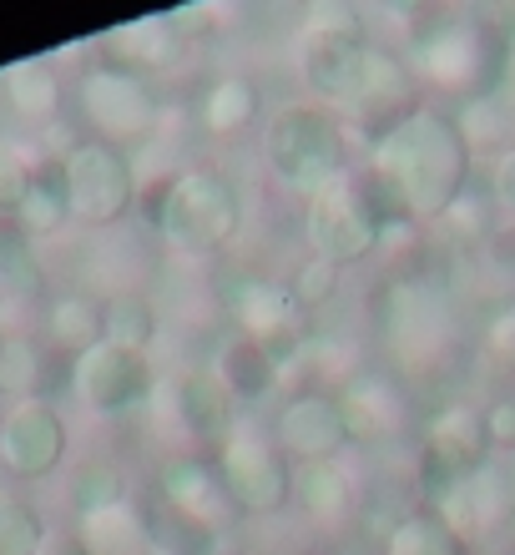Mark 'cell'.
Wrapping results in <instances>:
<instances>
[{"label":"cell","instance_id":"cell-17","mask_svg":"<svg viewBox=\"0 0 515 555\" xmlns=\"http://www.w3.org/2000/svg\"><path fill=\"white\" fill-rule=\"evenodd\" d=\"M420 112V72H414L404 56H395L389 46H369V72H364V91L353 102V117L359 127L374 137H384L389 127Z\"/></svg>","mask_w":515,"mask_h":555},{"label":"cell","instance_id":"cell-31","mask_svg":"<svg viewBox=\"0 0 515 555\" xmlns=\"http://www.w3.org/2000/svg\"><path fill=\"white\" fill-rule=\"evenodd\" d=\"M429 228H435V237H440L445 248L471 253V248H480V243L495 233V203L480 197V192H465V197H455V203L445 207Z\"/></svg>","mask_w":515,"mask_h":555},{"label":"cell","instance_id":"cell-38","mask_svg":"<svg viewBox=\"0 0 515 555\" xmlns=\"http://www.w3.org/2000/svg\"><path fill=\"white\" fill-rule=\"evenodd\" d=\"M41 555H91V551H87V541H81L76 530H51L46 545H41Z\"/></svg>","mask_w":515,"mask_h":555},{"label":"cell","instance_id":"cell-12","mask_svg":"<svg viewBox=\"0 0 515 555\" xmlns=\"http://www.w3.org/2000/svg\"><path fill=\"white\" fill-rule=\"evenodd\" d=\"M304 243H309L313 258H324L334 268L364 263L369 253L379 248V228L369 218L353 177H344V182L324 188L319 197H309V207H304Z\"/></svg>","mask_w":515,"mask_h":555},{"label":"cell","instance_id":"cell-20","mask_svg":"<svg viewBox=\"0 0 515 555\" xmlns=\"http://www.w3.org/2000/svg\"><path fill=\"white\" fill-rule=\"evenodd\" d=\"M420 444L435 450L440 460H450L460 475H471V469H480L486 460H495V454H490V439H486V410L471 404V399L440 404V410L429 414L425 439H420Z\"/></svg>","mask_w":515,"mask_h":555},{"label":"cell","instance_id":"cell-6","mask_svg":"<svg viewBox=\"0 0 515 555\" xmlns=\"http://www.w3.org/2000/svg\"><path fill=\"white\" fill-rule=\"evenodd\" d=\"M61 177H66L72 218L87 228H117L142 197L132 157L112 142H96V137H81L61 152Z\"/></svg>","mask_w":515,"mask_h":555},{"label":"cell","instance_id":"cell-25","mask_svg":"<svg viewBox=\"0 0 515 555\" xmlns=\"http://www.w3.org/2000/svg\"><path fill=\"white\" fill-rule=\"evenodd\" d=\"M294 505L313 526H349L359 515V490L339 460L334 465H294Z\"/></svg>","mask_w":515,"mask_h":555},{"label":"cell","instance_id":"cell-7","mask_svg":"<svg viewBox=\"0 0 515 555\" xmlns=\"http://www.w3.org/2000/svg\"><path fill=\"white\" fill-rule=\"evenodd\" d=\"M213 465H218L222 490L237 515H279L283 505H294V465L283 460L273 435L253 429V424H233V435L218 444Z\"/></svg>","mask_w":515,"mask_h":555},{"label":"cell","instance_id":"cell-22","mask_svg":"<svg viewBox=\"0 0 515 555\" xmlns=\"http://www.w3.org/2000/svg\"><path fill=\"white\" fill-rule=\"evenodd\" d=\"M46 349L61 353L66 364H76L81 353H91L96 344H106V313L102 298L91 293H56L46 304Z\"/></svg>","mask_w":515,"mask_h":555},{"label":"cell","instance_id":"cell-27","mask_svg":"<svg viewBox=\"0 0 515 555\" xmlns=\"http://www.w3.org/2000/svg\"><path fill=\"white\" fill-rule=\"evenodd\" d=\"M0 91H5V106L21 121H51L66 106V81L56 76L51 61H15L11 72L0 76Z\"/></svg>","mask_w":515,"mask_h":555},{"label":"cell","instance_id":"cell-1","mask_svg":"<svg viewBox=\"0 0 515 555\" xmlns=\"http://www.w3.org/2000/svg\"><path fill=\"white\" fill-rule=\"evenodd\" d=\"M471 162L475 152L460 132V121L445 112H429V106L410 112L399 127L369 142V167L395 182L414 222H425V228L455 197L471 192Z\"/></svg>","mask_w":515,"mask_h":555},{"label":"cell","instance_id":"cell-14","mask_svg":"<svg viewBox=\"0 0 515 555\" xmlns=\"http://www.w3.org/2000/svg\"><path fill=\"white\" fill-rule=\"evenodd\" d=\"M414 56H420V81L440 91H480L490 81V41L455 15H440L429 30H420Z\"/></svg>","mask_w":515,"mask_h":555},{"label":"cell","instance_id":"cell-2","mask_svg":"<svg viewBox=\"0 0 515 555\" xmlns=\"http://www.w3.org/2000/svg\"><path fill=\"white\" fill-rule=\"evenodd\" d=\"M142 212L177 258H218L237 243L243 228V192L222 167L192 162L152 192H142Z\"/></svg>","mask_w":515,"mask_h":555},{"label":"cell","instance_id":"cell-26","mask_svg":"<svg viewBox=\"0 0 515 555\" xmlns=\"http://www.w3.org/2000/svg\"><path fill=\"white\" fill-rule=\"evenodd\" d=\"M213 374L228 384V395H233L237 404H263L273 389H283V364L263 349V344H253V338H243V334L228 338L218 349Z\"/></svg>","mask_w":515,"mask_h":555},{"label":"cell","instance_id":"cell-37","mask_svg":"<svg viewBox=\"0 0 515 555\" xmlns=\"http://www.w3.org/2000/svg\"><path fill=\"white\" fill-rule=\"evenodd\" d=\"M486 439H490V454H515V399H495L486 404Z\"/></svg>","mask_w":515,"mask_h":555},{"label":"cell","instance_id":"cell-35","mask_svg":"<svg viewBox=\"0 0 515 555\" xmlns=\"http://www.w3.org/2000/svg\"><path fill=\"white\" fill-rule=\"evenodd\" d=\"M339 278H344V268H334V263H324V258H304V263L288 273V293L298 298V308L304 313H319V308H329L334 298H339Z\"/></svg>","mask_w":515,"mask_h":555},{"label":"cell","instance_id":"cell-8","mask_svg":"<svg viewBox=\"0 0 515 555\" xmlns=\"http://www.w3.org/2000/svg\"><path fill=\"white\" fill-rule=\"evenodd\" d=\"M374 323L399 364L425 369L450 344V308L429 278H395L374 293Z\"/></svg>","mask_w":515,"mask_h":555},{"label":"cell","instance_id":"cell-15","mask_svg":"<svg viewBox=\"0 0 515 555\" xmlns=\"http://www.w3.org/2000/svg\"><path fill=\"white\" fill-rule=\"evenodd\" d=\"M435 515H440L445 526L455 530L465 545L501 535V530L511 526V515H515V475H511V465H505V460H486L480 469H471V475L445 495V505Z\"/></svg>","mask_w":515,"mask_h":555},{"label":"cell","instance_id":"cell-34","mask_svg":"<svg viewBox=\"0 0 515 555\" xmlns=\"http://www.w3.org/2000/svg\"><path fill=\"white\" fill-rule=\"evenodd\" d=\"M46 520L41 511L21 495H0V555H41L46 545Z\"/></svg>","mask_w":515,"mask_h":555},{"label":"cell","instance_id":"cell-11","mask_svg":"<svg viewBox=\"0 0 515 555\" xmlns=\"http://www.w3.org/2000/svg\"><path fill=\"white\" fill-rule=\"evenodd\" d=\"M228 313H233L237 334L263 344L279 364L309 349V313L298 308V298L279 278H237L228 293Z\"/></svg>","mask_w":515,"mask_h":555},{"label":"cell","instance_id":"cell-10","mask_svg":"<svg viewBox=\"0 0 515 555\" xmlns=\"http://www.w3.org/2000/svg\"><path fill=\"white\" fill-rule=\"evenodd\" d=\"M273 439H279L283 460H294V465H334L353 444L339 395L324 384H304L283 399L273 414Z\"/></svg>","mask_w":515,"mask_h":555},{"label":"cell","instance_id":"cell-23","mask_svg":"<svg viewBox=\"0 0 515 555\" xmlns=\"http://www.w3.org/2000/svg\"><path fill=\"white\" fill-rule=\"evenodd\" d=\"M11 222L36 243V237H56L72 222V203H66V177H61V157L30 162V177L21 197L11 207Z\"/></svg>","mask_w":515,"mask_h":555},{"label":"cell","instance_id":"cell-5","mask_svg":"<svg viewBox=\"0 0 515 555\" xmlns=\"http://www.w3.org/2000/svg\"><path fill=\"white\" fill-rule=\"evenodd\" d=\"M76 117L87 121V132L96 142H112L127 152L132 142H147L157 132L163 102L142 72L117 66V61H96L76 81Z\"/></svg>","mask_w":515,"mask_h":555},{"label":"cell","instance_id":"cell-3","mask_svg":"<svg viewBox=\"0 0 515 555\" xmlns=\"http://www.w3.org/2000/svg\"><path fill=\"white\" fill-rule=\"evenodd\" d=\"M263 152H268V172L279 177L288 192H298L304 203L349 177V132H344V121L329 106L313 102L279 106L273 121H268Z\"/></svg>","mask_w":515,"mask_h":555},{"label":"cell","instance_id":"cell-18","mask_svg":"<svg viewBox=\"0 0 515 555\" xmlns=\"http://www.w3.org/2000/svg\"><path fill=\"white\" fill-rule=\"evenodd\" d=\"M339 404H344V420H349V439L353 444H395L410 424V404H404V389H399L389 374L379 369H359L349 374L339 389Z\"/></svg>","mask_w":515,"mask_h":555},{"label":"cell","instance_id":"cell-16","mask_svg":"<svg viewBox=\"0 0 515 555\" xmlns=\"http://www.w3.org/2000/svg\"><path fill=\"white\" fill-rule=\"evenodd\" d=\"M152 500L172 515H188L197 526L207 530H228L233 520V500L222 490V475L213 460H197V454H172L163 469H157V480H152Z\"/></svg>","mask_w":515,"mask_h":555},{"label":"cell","instance_id":"cell-28","mask_svg":"<svg viewBox=\"0 0 515 555\" xmlns=\"http://www.w3.org/2000/svg\"><path fill=\"white\" fill-rule=\"evenodd\" d=\"M263 117V91L248 76H218L213 87L203 91V127L218 137L248 132L253 121Z\"/></svg>","mask_w":515,"mask_h":555},{"label":"cell","instance_id":"cell-9","mask_svg":"<svg viewBox=\"0 0 515 555\" xmlns=\"http://www.w3.org/2000/svg\"><path fill=\"white\" fill-rule=\"evenodd\" d=\"M72 395L87 404L91 414L121 420L137 414L142 404H152L157 395V369L147 353L117 349V344H96L91 353H81L72 364Z\"/></svg>","mask_w":515,"mask_h":555},{"label":"cell","instance_id":"cell-33","mask_svg":"<svg viewBox=\"0 0 515 555\" xmlns=\"http://www.w3.org/2000/svg\"><path fill=\"white\" fill-rule=\"evenodd\" d=\"M384 555H471V545L445 526L435 511H410L384 541Z\"/></svg>","mask_w":515,"mask_h":555},{"label":"cell","instance_id":"cell-4","mask_svg":"<svg viewBox=\"0 0 515 555\" xmlns=\"http://www.w3.org/2000/svg\"><path fill=\"white\" fill-rule=\"evenodd\" d=\"M369 36H364V15L339 0L313 5L298 36V76L304 87L319 96L324 106H353L364 91L369 72Z\"/></svg>","mask_w":515,"mask_h":555},{"label":"cell","instance_id":"cell-40","mask_svg":"<svg viewBox=\"0 0 515 555\" xmlns=\"http://www.w3.org/2000/svg\"><path fill=\"white\" fill-rule=\"evenodd\" d=\"M0 338H5V328H0Z\"/></svg>","mask_w":515,"mask_h":555},{"label":"cell","instance_id":"cell-13","mask_svg":"<svg viewBox=\"0 0 515 555\" xmlns=\"http://www.w3.org/2000/svg\"><path fill=\"white\" fill-rule=\"evenodd\" d=\"M66 450H72V429H66V414L51 399H26V404L5 410V420H0V465H5V475L46 480V475L61 469Z\"/></svg>","mask_w":515,"mask_h":555},{"label":"cell","instance_id":"cell-19","mask_svg":"<svg viewBox=\"0 0 515 555\" xmlns=\"http://www.w3.org/2000/svg\"><path fill=\"white\" fill-rule=\"evenodd\" d=\"M167 414L188 439H228L237 424V399L228 395V384L213 369H182L172 379V399Z\"/></svg>","mask_w":515,"mask_h":555},{"label":"cell","instance_id":"cell-29","mask_svg":"<svg viewBox=\"0 0 515 555\" xmlns=\"http://www.w3.org/2000/svg\"><path fill=\"white\" fill-rule=\"evenodd\" d=\"M76 535L87 541L91 555H157L152 551V530H147V515L132 511V505H117V511H102V515H87Z\"/></svg>","mask_w":515,"mask_h":555},{"label":"cell","instance_id":"cell-24","mask_svg":"<svg viewBox=\"0 0 515 555\" xmlns=\"http://www.w3.org/2000/svg\"><path fill=\"white\" fill-rule=\"evenodd\" d=\"M56 364H66L61 353H51L41 338L30 334H5L0 338V399H51L56 384Z\"/></svg>","mask_w":515,"mask_h":555},{"label":"cell","instance_id":"cell-36","mask_svg":"<svg viewBox=\"0 0 515 555\" xmlns=\"http://www.w3.org/2000/svg\"><path fill=\"white\" fill-rule=\"evenodd\" d=\"M490 203H495V212L515 218V142L490 162Z\"/></svg>","mask_w":515,"mask_h":555},{"label":"cell","instance_id":"cell-30","mask_svg":"<svg viewBox=\"0 0 515 555\" xmlns=\"http://www.w3.org/2000/svg\"><path fill=\"white\" fill-rule=\"evenodd\" d=\"M102 313H106V344H117V349L147 353L157 344V334H163L157 304L137 288H121L112 298H102Z\"/></svg>","mask_w":515,"mask_h":555},{"label":"cell","instance_id":"cell-21","mask_svg":"<svg viewBox=\"0 0 515 555\" xmlns=\"http://www.w3.org/2000/svg\"><path fill=\"white\" fill-rule=\"evenodd\" d=\"M188 51V36L172 26V15H152V21H132V26H121L106 36V61H117V66H132L152 81L157 72L177 66Z\"/></svg>","mask_w":515,"mask_h":555},{"label":"cell","instance_id":"cell-39","mask_svg":"<svg viewBox=\"0 0 515 555\" xmlns=\"http://www.w3.org/2000/svg\"><path fill=\"white\" fill-rule=\"evenodd\" d=\"M511 253H515V233H511Z\"/></svg>","mask_w":515,"mask_h":555},{"label":"cell","instance_id":"cell-41","mask_svg":"<svg viewBox=\"0 0 515 555\" xmlns=\"http://www.w3.org/2000/svg\"><path fill=\"white\" fill-rule=\"evenodd\" d=\"M237 555H248V551H237Z\"/></svg>","mask_w":515,"mask_h":555},{"label":"cell","instance_id":"cell-32","mask_svg":"<svg viewBox=\"0 0 515 555\" xmlns=\"http://www.w3.org/2000/svg\"><path fill=\"white\" fill-rule=\"evenodd\" d=\"M127 505V475L121 465L112 460H81L72 469V511L76 520H87V515H102V511H117Z\"/></svg>","mask_w":515,"mask_h":555}]
</instances>
